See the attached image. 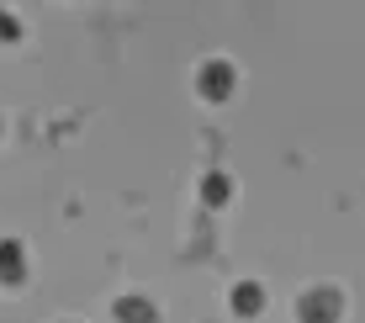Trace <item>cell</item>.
Wrapping results in <instances>:
<instances>
[{
  "mask_svg": "<svg viewBox=\"0 0 365 323\" xmlns=\"http://www.w3.org/2000/svg\"><path fill=\"white\" fill-rule=\"evenodd\" d=\"M228 91H233V64H222V58L201 64V96H228Z\"/></svg>",
  "mask_w": 365,
  "mask_h": 323,
  "instance_id": "2",
  "label": "cell"
},
{
  "mask_svg": "<svg viewBox=\"0 0 365 323\" xmlns=\"http://www.w3.org/2000/svg\"><path fill=\"white\" fill-rule=\"evenodd\" d=\"M117 318H122V323H154V307H148L143 297H122V302H117Z\"/></svg>",
  "mask_w": 365,
  "mask_h": 323,
  "instance_id": "4",
  "label": "cell"
},
{
  "mask_svg": "<svg viewBox=\"0 0 365 323\" xmlns=\"http://www.w3.org/2000/svg\"><path fill=\"white\" fill-rule=\"evenodd\" d=\"M16 32H21V21H16V16H11V11H6V6H0V43H6V37H16Z\"/></svg>",
  "mask_w": 365,
  "mask_h": 323,
  "instance_id": "6",
  "label": "cell"
},
{
  "mask_svg": "<svg viewBox=\"0 0 365 323\" xmlns=\"http://www.w3.org/2000/svg\"><path fill=\"white\" fill-rule=\"evenodd\" d=\"M233 307H238V313H255V307H265V292H259L255 281H244V287L233 292Z\"/></svg>",
  "mask_w": 365,
  "mask_h": 323,
  "instance_id": "5",
  "label": "cell"
},
{
  "mask_svg": "<svg viewBox=\"0 0 365 323\" xmlns=\"http://www.w3.org/2000/svg\"><path fill=\"white\" fill-rule=\"evenodd\" d=\"M201 191H207L212 202H222V196H228V180H207V185H201Z\"/></svg>",
  "mask_w": 365,
  "mask_h": 323,
  "instance_id": "7",
  "label": "cell"
},
{
  "mask_svg": "<svg viewBox=\"0 0 365 323\" xmlns=\"http://www.w3.org/2000/svg\"><path fill=\"white\" fill-rule=\"evenodd\" d=\"M297 313L307 318V323H329V318L339 313V297H334V292H307V297L297 302Z\"/></svg>",
  "mask_w": 365,
  "mask_h": 323,
  "instance_id": "1",
  "label": "cell"
},
{
  "mask_svg": "<svg viewBox=\"0 0 365 323\" xmlns=\"http://www.w3.org/2000/svg\"><path fill=\"white\" fill-rule=\"evenodd\" d=\"M27 276V250H21L16 239L0 244V281H21Z\"/></svg>",
  "mask_w": 365,
  "mask_h": 323,
  "instance_id": "3",
  "label": "cell"
}]
</instances>
